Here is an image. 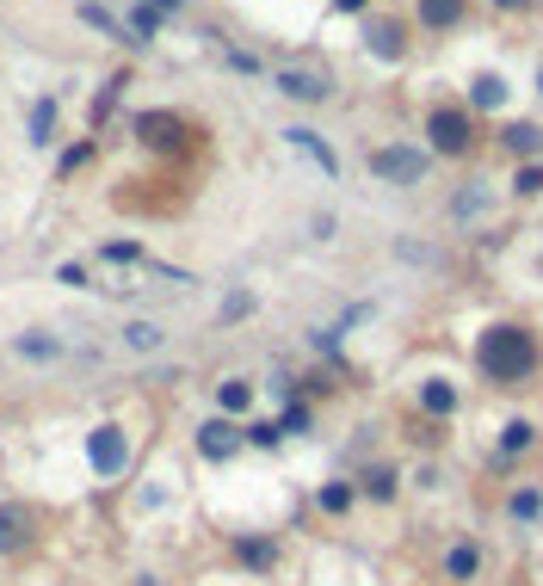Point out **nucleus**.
Returning a JSON list of instances; mask_svg holds the SVG:
<instances>
[{"instance_id": "obj_41", "label": "nucleus", "mask_w": 543, "mask_h": 586, "mask_svg": "<svg viewBox=\"0 0 543 586\" xmlns=\"http://www.w3.org/2000/svg\"><path fill=\"white\" fill-rule=\"evenodd\" d=\"M494 7H500V13H519V7H525V0H494Z\"/></svg>"}, {"instance_id": "obj_30", "label": "nucleus", "mask_w": 543, "mask_h": 586, "mask_svg": "<svg viewBox=\"0 0 543 586\" xmlns=\"http://www.w3.org/2000/svg\"><path fill=\"white\" fill-rule=\"evenodd\" d=\"M105 260H112V266H142L149 253H142L136 241H105Z\"/></svg>"}, {"instance_id": "obj_39", "label": "nucleus", "mask_w": 543, "mask_h": 586, "mask_svg": "<svg viewBox=\"0 0 543 586\" xmlns=\"http://www.w3.org/2000/svg\"><path fill=\"white\" fill-rule=\"evenodd\" d=\"M142 7H155V13H179V0H142Z\"/></svg>"}, {"instance_id": "obj_20", "label": "nucleus", "mask_w": 543, "mask_h": 586, "mask_svg": "<svg viewBox=\"0 0 543 586\" xmlns=\"http://www.w3.org/2000/svg\"><path fill=\"white\" fill-rule=\"evenodd\" d=\"M75 13H81V25H93V31H105V38H112V44H130V25H118L112 13H105V7H99V0H81V7H75Z\"/></svg>"}, {"instance_id": "obj_17", "label": "nucleus", "mask_w": 543, "mask_h": 586, "mask_svg": "<svg viewBox=\"0 0 543 586\" xmlns=\"http://www.w3.org/2000/svg\"><path fill=\"white\" fill-rule=\"evenodd\" d=\"M488 198H494L488 179H469V186L451 198V223H469V216H482V210H488Z\"/></svg>"}, {"instance_id": "obj_22", "label": "nucleus", "mask_w": 543, "mask_h": 586, "mask_svg": "<svg viewBox=\"0 0 543 586\" xmlns=\"http://www.w3.org/2000/svg\"><path fill=\"white\" fill-rule=\"evenodd\" d=\"M124 346H130V352H161V346H167V327H161V321H130V327H124Z\"/></svg>"}, {"instance_id": "obj_23", "label": "nucleus", "mask_w": 543, "mask_h": 586, "mask_svg": "<svg viewBox=\"0 0 543 586\" xmlns=\"http://www.w3.org/2000/svg\"><path fill=\"white\" fill-rule=\"evenodd\" d=\"M463 19V0H420V25L426 31H451Z\"/></svg>"}, {"instance_id": "obj_42", "label": "nucleus", "mask_w": 543, "mask_h": 586, "mask_svg": "<svg viewBox=\"0 0 543 586\" xmlns=\"http://www.w3.org/2000/svg\"><path fill=\"white\" fill-rule=\"evenodd\" d=\"M537 93H543V62H537Z\"/></svg>"}, {"instance_id": "obj_18", "label": "nucleus", "mask_w": 543, "mask_h": 586, "mask_svg": "<svg viewBox=\"0 0 543 586\" xmlns=\"http://www.w3.org/2000/svg\"><path fill=\"white\" fill-rule=\"evenodd\" d=\"M506 93H513L506 75H476V81H469V105H476V112H500Z\"/></svg>"}, {"instance_id": "obj_13", "label": "nucleus", "mask_w": 543, "mask_h": 586, "mask_svg": "<svg viewBox=\"0 0 543 586\" xmlns=\"http://www.w3.org/2000/svg\"><path fill=\"white\" fill-rule=\"evenodd\" d=\"M537 445V426L531 420H506L500 426V445H494V463H513V457H525Z\"/></svg>"}, {"instance_id": "obj_26", "label": "nucleus", "mask_w": 543, "mask_h": 586, "mask_svg": "<svg viewBox=\"0 0 543 586\" xmlns=\"http://www.w3.org/2000/svg\"><path fill=\"white\" fill-rule=\"evenodd\" d=\"M31 142H38V149H44V142H50V130H56V99H38V105H31Z\"/></svg>"}, {"instance_id": "obj_34", "label": "nucleus", "mask_w": 543, "mask_h": 586, "mask_svg": "<svg viewBox=\"0 0 543 586\" xmlns=\"http://www.w3.org/2000/svg\"><path fill=\"white\" fill-rule=\"evenodd\" d=\"M278 432H284V438H291V432H309V408H297V401H291L284 420H278Z\"/></svg>"}, {"instance_id": "obj_9", "label": "nucleus", "mask_w": 543, "mask_h": 586, "mask_svg": "<svg viewBox=\"0 0 543 586\" xmlns=\"http://www.w3.org/2000/svg\"><path fill=\"white\" fill-rule=\"evenodd\" d=\"M235 562L253 568V574H272V568H278V537H266V531L247 537V531H241V537H235Z\"/></svg>"}, {"instance_id": "obj_32", "label": "nucleus", "mask_w": 543, "mask_h": 586, "mask_svg": "<svg viewBox=\"0 0 543 586\" xmlns=\"http://www.w3.org/2000/svg\"><path fill=\"white\" fill-rule=\"evenodd\" d=\"M241 315H253V290H229L223 297V321H241Z\"/></svg>"}, {"instance_id": "obj_21", "label": "nucleus", "mask_w": 543, "mask_h": 586, "mask_svg": "<svg viewBox=\"0 0 543 586\" xmlns=\"http://www.w3.org/2000/svg\"><path fill=\"white\" fill-rule=\"evenodd\" d=\"M500 136H506V149H513L519 161H537V155H543V130H537V124H506Z\"/></svg>"}, {"instance_id": "obj_31", "label": "nucleus", "mask_w": 543, "mask_h": 586, "mask_svg": "<svg viewBox=\"0 0 543 586\" xmlns=\"http://www.w3.org/2000/svg\"><path fill=\"white\" fill-rule=\"evenodd\" d=\"M513 192H525V198H537V192H543V161H525V167H519Z\"/></svg>"}, {"instance_id": "obj_4", "label": "nucleus", "mask_w": 543, "mask_h": 586, "mask_svg": "<svg viewBox=\"0 0 543 586\" xmlns=\"http://www.w3.org/2000/svg\"><path fill=\"white\" fill-rule=\"evenodd\" d=\"M38 543V512L25 500H0V556H25Z\"/></svg>"}, {"instance_id": "obj_11", "label": "nucleus", "mask_w": 543, "mask_h": 586, "mask_svg": "<svg viewBox=\"0 0 543 586\" xmlns=\"http://www.w3.org/2000/svg\"><path fill=\"white\" fill-rule=\"evenodd\" d=\"M365 50H371L377 62H402V56H408L402 25H395V19H371V25H365Z\"/></svg>"}, {"instance_id": "obj_38", "label": "nucleus", "mask_w": 543, "mask_h": 586, "mask_svg": "<svg viewBox=\"0 0 543 586\" xmlns=\"http://www.w3.org/2000/svg\"><path fill=\"white\" fill-rule=\"evenodd\" d=\"M56 278H62V284H68V290H87V266H75V260H68V266H62V272H56Z\"/></svg>"}, {"instance_id": "obj_15", "label": "nucleus", "mask_w": 543, "mask_h": 586, "mask_svg": "<svg viewBox=\"0 0 543 586\" xmlns=\"http://www.w3.org/2000/svg\"><path fill=\"white\" fill-rule=\"evenodd\" d=\"M506 519H513V525H537L543 519V488L537 482L513 488V494H506Z\"/></svg>"}, {"instance_id": "obj_25", "label": "nucleus", "mask_w": 543, "mask_h": 586, "mask_svg": "<svg viewBox=\"0 0 543 586\" xmlns=\"http://www.w3.org/2000/svg\"><path fill=\"white\" fill-rule=\"evenodd\" d=\"M13 352H19V358H62V340H56V334H38V327H31V334H19V340H13Z\"/></svg>"}, {"instance_id": "obj_40", "label": "nucleus", "mask_w": 543, "mask_h": 586, "mask_svg": "<svg viewBox=\"0 0 543 586\" xmlns=\"http://www.w3.org/2000/svg\"><path fill=\"white\" fill-rule=\"evenodd\" d=\"M334 7H340V13H365V0H334Z\"/></svg>"}, {"instance_id": "obj_19", "label": "nucleus", "mask_w": 543, "mask_h": 586, "mask_svg": "<svg viewBox=\"0 0 543 586\" xmlns=\"http://www.w3.org/2000/svg\"><path fill=\"white\" fill-rule=\"evenodd\" d=\"M216 408H223V420L247 414V408H253V383H247V377H229V383H216Z\"/></svg>"}, {"instance_id": "obj_36", "label": "nucleus", "mask_w": 543, "mask_h": 586, "mask_svg": "<svg viewBox=\"0 0 543 586\" xmlns=\"http://www.w3.org/2000/svg\"><path fill=\"white\" fill-rule=\"evenodd\" d=\"M309 235H315V241H334V216L315 210V216H309Z\"/></svg>"}, {"instance_id": "obj_8", "label": "nucleus", "mask_w": 543, "mask_h": 586, "mask_svg": "<svg viewBox=\"0 0 543 586\" xmlns=\"http://www.w3.org/2000/svg\"><path fill=\"white\" fill-rule=\"evenodd\" d=\"M445 580H451V586H476V580H482V543H476V537H451V549H445Z\"/></svg>"}, {"instance_id": "obj_27", "label": "nucleus", "mask_w": 543, "mask_h": 586, "mask_svg": "<svg viewBox=\"0 0 543 586\" xmlns=\"http://www.w3.org/2000/svg\"><path fill=\"white\" fill-rule=\"evenodd\" d=\"M161 31V13L155 7H130V44H149Z\"/></svg>"}, {"instance_id": "obj_28", "label": "nucleus", "mask_w": 543, "mask_h": 586, "mask_svg": "<svg viewBox=\"0 0 543 586\" xmlns=\"http://www.w3.org/2000/svg\"><path fill=\"white\" fill-rule=\"evenodd\" d=\"M395 260H408V266H439V247H426V241H395Z\"/></svg>"}, {"instance_id": "obj_16", "label": "nucleus", "mask_w": 543, "mask_h": 586, "mask_svg": "<svg viewBox=\"0 0 543 586\" xmlns=\"http://www.w3.org/2000/svg\"><path fill=\"white\" fill-rule=\"evenodd\" d=\"M315 506H321V512H328V519H346V512L358 506V482H340V475H334V482H321V494H315Z\"/></svg>"}, {"instance_id": "obj_1", "label": "nucleus", "mask_w": 543, "mask_h": 586, "mask_svg": "<svg viewBox=\"0 0 543 586\" xmlns=\"http://www.w3.org/2000/svg\"><path fill=\"white\" fill-rule=\"evenodd\" d=\"M476 364H482V377H494V383H525V377H537V364H543V346H537V334L531 327H519V321H494L488 334L476 340Z\"/></svg>"}, {"instance_id": "obj_37", "label": "nucleus", "mask_w": 543, "mask_h": 586, "mask_svg": "<svg viewBox=\"0 0 543 586\" xmlns=\"http://www.w3.org/2000/svg\"><path fill=\"white\" fill-rule=\"evenodd\" d=\"M309 346H315V352H334V346H340V327H315Z\"/></svg>"}, {"instance_id": "obj_14", "label": "nucleus", "mask_w": 543, "mask_h": 586, "mask_svg": "<svg viewBox=\"0 0 543 586\" xmlns=\"http://www.w3.org/2000/svg\"><path fill=\"white\" fill-rule=\"evenodd\" d=\"M420 408H426L432 420H451V414H457V383L426 377V383H420Z\"/></svg>"}, {"instance_id": "obj_3", "label": "nucleus", "mask_w": 543, "mask_h": 586, "mask_svg": "<svg viewBox=\"0 0 543 586\" xmlns=\"http://www.w3.org/2000/svg\"><path fill=\"white\" fill-rule=\"evenodd\" d=\"M87 463H93V475H124V463H130V438H124V426H93L87 432Z\"/></svg>"}, {"instance_id": "obj_6", "label": "nucleus", "mask_w": 543, "mask_h": 586, "mask_svg": "<svg viewBox=\"0 0 543 586\" xmlns=\"http://www.w3.org/2000/svg\"><path fill=\"white\" fill-rule=\"evenodd\" d=\"M241 445H247V438H241V426H235V420H223V414L198 426V457H204V463H229Z\"/></svg>"}, {"instance_id": "obj_2", "label": "nucleus", "mask_w": 543, "mask_h": 586, "mask_svg": "<svg viewBox=\"0 0 543 586\" xmlns=\"http://www.w3.org/2000/svg\"><path fill=\"white\" fill-rule=\"evenodd\" d=\"M432 167L426 149H402V142H389V149H371V173L383 179V186H420Z\"/></svg>"}, {"instance_id": "obj_7", "label": "nucleus", "mask_w": 543, "mask_h": 586, "mask_svg": "<svg viewBox=\"0 0 543 586\" xmlns=\"http://www.w3.org/2000/svg\"><path fill=\"white\" fill-rule=\"evenodd\" d=\"M278 93L284 99H297V105H321L334 93V81L328 75H315V68H278Z\"/></svg>"}, {"instance_id": "obj_29", "label": "nucleus", "mask_w": 543, "mask_h": 586, "mask_svg": "<svg viewBox=\"0 0 543 586\" xmlns=\"http://www.w3.org/2000/svg\"><path fill=\"white\" fill-rule=\"evenodd\" d=\"M241 438H247V445H260V451H272V445H284V432H278V420H253V426H247Z\"/></svg>"}, {"instance_id": "obj_33", "label": "nucleus", "mask_w": 543, "mask_h": 586, "mask_svg": "<svg viewBox=\"0 0 543 586\" xmlns=\"http://www.w3.org/2000/svg\"><path fill=\"white\" fill-rule=\"evenodd\" d=\"M87 161H93V136H87V142H75V149H68V155L56 161V173H75V167H87Z\"/></svg>"}, {"instance_id": "obj_10", "label": "nucleus", "mask_w": 543, "mask_h": 586, "mask_svg": "<svg viewBox=\"0 0 543 586\" xmlns=\"http://www.w3.org/2000/svg\"><path fill=\"white\" fill-rule=\"evenodd\" d=\"M284 142H291L297 155H309V161H315L321 173H328V179L340 173V155L328 149V142H321V130H309V124H291V130H284Z\"/></svg>"}, {"instance_id": "obj_24", "label": "nucleus", "mask_w": 543, "mask_h": 586, "mask_svg": "<svg viewBox=\"0 0 543 586\" xmlns=\"http://www.w3.org/2000/svg\"><path fill=\"white\" fill-rule=\"evenodd\" d=\"M136 136H142V142H161V149H167V142H179V118H167V112H142V118H136Z\"/></svg>"}, {"instance_id": "obj_5", "label": "nucleus", "mask_w": 543, "mask_h": 586, "mask_svg": "<svg viewBox=\"0 0 543 586\" xmlns=\"http://www.w3.org/2000/svg\"><path fill=\"white\" fill-rule=\"evenodd\" d=\"M426 136L439 155H469V142H476V124H469V112H451V105H439V112L426 118Z\"/></svg>"}, {"instance_id": "obj_12", "label": "nucleus", "mask_w": 543, "mask_h": 586, "mask_svg": "<svg viewBox=\"0 0 543 586\" xmlns=\"http://www.w3.org/2000/svg\"><path fill=\"white\" fill-rule=\"evenodd\" d=\"M358 494L377 500V506H389L395 494H402V469H395V463H371L365 475H358Z\"/></svg>"}, {"instance_id": "obj_35", "label": "nucleus", "mask_w": 543, "mask_h": 586, "mask_svg": "<svg viewBox=\"0 0 543 586\" xmlns=\"http://www.w3.org/2000/svg\"><path fill=\"white\" fill-rule=\"evenodd\" d=\"M229 68H235V75H260V56H253V50H229Z\"/></svg>"}]
</instances>
